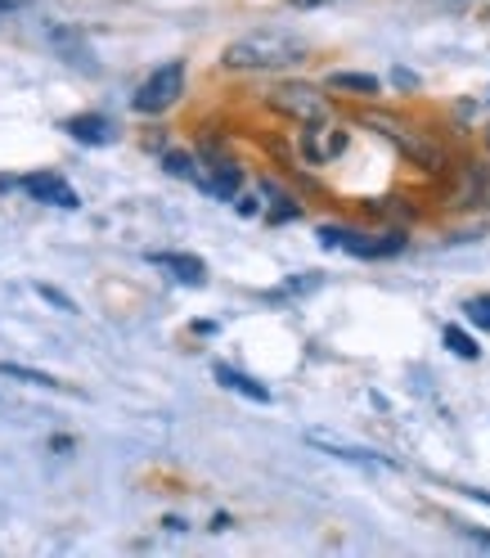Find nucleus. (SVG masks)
Returning <instances> with one entry per match:
<instances>
[{
  "label": "nucleus",
  "mask_w": 490,
  "mask_h": 558,
  "mask_svg": "<svg viewBox=\"0 0 490 558\" xmlns=\"http://www.w3.org/2000/svg\"><path fill=\"white\" fill-rule=\"evenodd\" d=\"M306 59V41L293 37V32H248L225 46L221 63L234 68V73H279V68H293Z\"/></svg>",
  "instance_id": "1"
},
{
  "label": "nucleus",
  "mask_w": 490,
  "mask_h": 558,
  "mask_svg": "<svg viewBox=\"0 0 490 558\" xmlns=\"http://www.w3.org/2000/svg\"><path fill=\"white\" fill-rule=\"evenodd\" d=\"M266 104H270L274 113L302 122V126L329 118V95H320V86H310V82H284V86H274L266 95Z\"/></svg>",
  "instance_id": "2"
},
{
  "label": "nucleus",
  "mask_w": 490,
  "mask_h": 558,
  "mask_svg": "<svg viewBox=\"0 0 490 558\" xmlns=\"http://www.w3.org/2000/svg\"><path fill=\"white\" fill-rule=\"evenodd\" d=\"M185 95V63L181 59H171V63H162L158 73L135 90V113H145V118H158V113H167L171 104H176Z\"/></svg>",
  "instance_id": "3"
},
{
  "label": "nucleus",
  "mask_w": 490,
  "mask_h": 558,
  "mask_svg": "<svg viewBox=\"0 0 490 558\" xmlns=\"http://www.w3.org/2000/svg\"><path fill=\"white\" fill-rule=\"evenodd\" d=\"M320 243L324 248H342V253H352V257H396L405 248V239L401 234H360V230H346V226H324L320 230Z\"/></svg>",
  "instance_id": "4"
},
{
  "label": "nucleus",
  "mask_w": 490,
  "mask_h": 558,
  "mask_svg": "<svg viewBox=\"0 0 490 558\" xmlns=\"http://www.w3.org/2000/svg\"><path fill=\"white\" fill-rule=\"evenodd\" d=\"M302 154H306V162H315V167L342 158V154H346V131H342L338 122H329V118L306 122V126H302Z\"/></svg>",
  "instance_id": "5"
},
{
  "label": "nucleus",
  "mask_w": 490,
  "mask_h": 558,
  "mask_svg": "<svg viewBox=\"0 0 490 558\" xmlns=\"http://www.w3.org/2000/svg\"><path fill=\"white\" fill-rule=\"evenodd\" d=\"M365 122H369V126H378L382 135L392 140V145H401V149H405V154H409V158H414L418 167H428V171H441V149H437V145H428V140H418L414 131H405L401 122L382 118V113H369Z\"/></svg>",
  "instance_id": "6"
},
{
  "label": "nucleus",
  "mask_w": 490,
  "mask_h": 558,
  "mask_svg": "<svg viewBox=\"0 0 490 558\" xmlns=\"http://www.w3.org/2000/svg\"><path fill=\"white\" fill-rule=\"evenodd\" d=\"M203 158V185L198 190H207V194H217V198H238V185H243V171H238V162H230L225 154H198Z\"/></svg>",
  "instance_id": "7"
},
{
  "label": "nucleus",
  "mask_w": 490,
  "mask_h": 558,
  "mask_svg": "<svg viewBox=\"0 0 490 558\" xmlns=\"http://www.w3.org/2000/svg\"><path fill=\"white\" fill-rule=\"evenodd\" d=\"M23 190H27L32 198L50 203V207H63V213H77V207H82L77 190L68 185V181L59 177V171H32V177H23Z\"/></svg>",
  "instance_id": "8"
},
{
  "label": "nucleus",
  "mask_w": 490,
  "mask_h": 558,
  "mask_svg": "<svg viewBox=\"0 0 490 558\" xmlns=\"http://www.w3.org/2000/svg\"><path fill=\"white\" fill-rule=\"evenodd\" d=\"M41 41H46L59 59H68V63L95 68V54H90V46H86V37H82L77 27H68V23H41Z\"/></svg>",
  "instance_id": "9"
},
{
  "label": "nucleus",
  "mask_w": 490,
  "mask_h": 558,
  "mask_svg": "<svg viewBox=\"0 0 490 558\" xmlns=\"http://www.w3.org/2000/svg\"><path fill=\"white\" fill-rule=\"evenodd\" d=\"M63 131L77 140V145H113L118 140V126L103 118V113H77V118H68Z\"/></svg>",
  "instance_id": "10"
},
{
  "label": "nucleus",
  "mask_w": 490,
  "mask_h": 558,
  "mask_svg": "<svg viewBox=\"0 0 490 558\" xmlns=\"http://www.w3.org/2000/svg\"><path fill=\"white\" fill-rule=\"evenodd\" d=\"M154 266H162V270H171V275H176L181 279V284H207V266L198 262V257H189V253H154L149 257Z\"/></svg>",
  "instance_id": "11"
},
{
  "label": "nucleus",
  "mask_w": 490,
  "mask_h": 558,
  "mask_svg": "<svg viewBox=\"0 0 490 558\" xmlns=\"http://www.w3.org/2000/svg\"><path fill=\"white\" fill-rule=\"evenodd\" d=\"M217 383L221 388H230V392H238V397H248V401H257V405H266L270 401V392L261 388L257 378H248V374H238V369H230V365H217Z\"/></svg>",
  "instance_id": "12"
},
{
  "label": "nucleus",
  "mask_w": 490,
  "mask_h": 558,
  "mask_svg": "<svg viewBox=\"0 0 490 558\" xmlns=\"http://www.w3.org/2000/svg\"><path fill=\"white\" fill-rule=\"evenodd\" d=\"M329 90H356V95H378V77L373 73H333Z\"/></svg>",
  "instance_id": "13"
},
{
  "label": "nucleus",
  "mask_w": 490,
  "mask_h": 558,
  "mask_svg": "<svg viewBox=\"0 0 490 558\" xmlns=\"http://www.w3.org/2000/svg\"><path fill=\"white\" fill-rule=\"evenodd\" d=\"M0 378H19V383H27V388H68V383H59V378H50V374L23 369V365H5V361H0Z\"/></svg>",
  "instance_id": "14"
},
{
  "label": "nucleus",
  "mask_w": 490,
  "mask_h": 558,
  "mask_svg": "<svg viewBox=\"0 0 490 558\" xmlns=\"http://www.w3.org/2000/svg\"><path fill=\"white\" fill-rule=\"evenodd\" d=\"M310 441H315V446H324V450H333V456H342V460H356V464H388L382 456H373V450H356V446H342V441H329V437H320V433H315Z\"/></svg>",
  "instance_id": "15"
},
{
  "label": "nucleus",
  "mask_w": 490,
  "mask_h": 558,
  "mask_svg": "<svg viewBox=\"0 0 490 558\" xmlns=\"http://www.w3.org/2000/svg\"><path fill=\"white\" fill-rule=\"evenodd\" d=\"M445 347H450L454 356H464V361H477V356H481V347H477L460 325H445Z\"/></svg>",
  "instance_id": "16"
},
{
  "label": "nucleus",
  "mask_w": 490,
  "mask_h": 558,
  "mask_svg": "<svg viewBox=\"0 0 490 558\" xmlns=\"http://www.w3.org/2000/svg\"><path fill=\"white\" fill-rule=\"evenodd\" d=\"M464 316H468V325H473V329L490 333V293H481V298H468V302H464Z\"/></svg>",
  "instance_id": "17"
},
{
  "label": "nucleus",
  "mask_w": 490,
  "mask_h": 558,
  "mask_svg": "<svg viewBox=\"0 0 490 558\" xmlns=\"http://www.w3.org/2000/svg\"><path fill=\"white\" fill-rule=\"evenodd\" d=\"M37 293H41L46 302H54L59 311H68V316H73V311H77V302H73V298H63V293H59V289H50V284H37Z\"/></svg>",
  "instance_id": "18"
},
{
  "label": "nucleus",
  "mask_w": 490,
  "mask_h": 558,
  "mask_svg": "<svg viewBox=\"0 0 490 558\" xmlns=\"http://www.w3.org/2000/svg\"><path fill=\"white\" fill-rule=\"evenodd\" d=\"M460 532H464V536H468L477 549H490V532H481V527H460Z\"/></svg>",
  "instance_id": "19"
},
{
  "label": "nucleus",
  "mask_w": 490,
  "mask_h": 558,
  "mask_svg": "<svg viewBox=\"0 0 490 558\" xmlns=\"http://www.w3.org/2000/svg\"><path fill=\"white\" fill-rule=\"evenodd\" d=\"M293 10H320V5H329V0H289Z\"/></svg>",
  "instance_id": "20"
},
{
  "label": "nucleus",
  "mask_w": 490,
  "mask_h": 558,
  "mask_svg": "<svg viewBox=\"0 0 490 558\" xmlns=\"http://www.w3.org/2000/svg\"><path fill=\"white\" fill-rule=\"evenodd\" d=\"M396 86H409V90H414V86H418V77H414V73H405V68H396Z\"/></svg>",
  "instance_id": "21"
},
{
  "label": "nucleus",
  "mask_w": 490,
  "mask_h": 558,
  "mask_svg": "<svg viewBox=\"0 0 490 558\" xmlns=\"http://www.w3.org/2000/svg\"><path fill=\"white\" fill-rule=\"evenodd\" d=\"M19 10V0H0V19H5V14H14Z\"/></svg>",
  "instance_id": "22"
},
{
  "label": "nucleus",
  "mask_w": 490,
  "mask_h": 558,
  "mask_svg": "<svg viewBox=\"0 0 490 558\" xmlns=\"http://www.w3.org/2000/svg\"><path fill=\"white\" fill-rule=\"evenodd\" d=\"M486 19H490V10H486Z\"/></svg>",
  "instance_id": "23"
}]
</instances>
